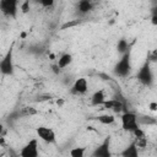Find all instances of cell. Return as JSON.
Returning <instances> with one entry per match:
<instances>
[{
  "instance_id": "23",
  "label": "cell",
  "mask_w": 157,
  "mask_h": 157,
  "mask_svg": "<svg viewBox=\"0 0 157 157\" xmlns=\"http://www.w3.org/2000/svg\"><path fill=\"white\" fill-rule=\"evenodd\" d=\"M75 25H77V22H70V23L67 22V23H65V25L63 26V29L66 28V27H72V26H75Z\"/></svg>"
},
{
  "instance_id": "21",
  "label": "cell",
  "mask_w": 157,
  "mask_h": 157,
  "mask_svg": "<svg viewBox=\"0 0 157 157\" xmlns=\"http://www.w3.org/2000/svg\"><path fill=\"white\" fill-rule=\"evenodd\" d=\"M37 112L33 109V108H23V112H22V114H25V115H31V114H36Z\"/></svg>"
},
{
  "instance_id": "12",
  "label": "cell",
  "mask_w": 157,
  "mask_h": 157,
  "mask_svg": "<svg viewBox=\"0 0 157 157\" xmlns=\"http://www.w3.org/2000/svg\"><path fill=\"white\" fill-rule=\"evenodd\" d=\"M92 9H93V4H92L91 0H80L78 4H77V10L81 15L88 13Z\"/></svg>"
},
{
  "instance_id": "8",
  "label": "cell",
  "mask_w": 157,
  "mask_h": 157,
  "mask_svg": "<svg viewBox=\"0 0 157 157\" xmlns=\"http://www.w3.org/2000/svg\"><path fill=\"white\" fill-rule=\"evenodd\" d=\"M109 147H110V137H105L104 141L93 151L92 156L94 157H109L110 156V151H109Z\"/></svg>"
},
{
  "instance_id": "14",
  "label": "cell",
  "mask_w": 157,
  "mask_h": 157,
  "mask_svg": "<svg viewBox=\"0 0 157 157\" xmlns=\"http://www.w3.org/2000/svg\"><path fill=\"white\" fill-rule=\"evenodd\" d=\"M71 63H72V55L69 54V53H65V54H63V55L59 58V60H58V66H59L60 69H65V67L69 66Z\"/></svg>"
},
{
  "instance_id": "20",
  "label": "cell",
  "mask_w": 157,
  "mask_h": 157,
  "mask_svg": "<svg viewBox=\"0 0 157 157\" xmlns=\"http://www.w3.org/2000/svg\"><path fill=\"white\" fill-rule=\"evenodd\" d=\"M132 134L135 135V137H136V139H140V137H145V132H144V131L140 129V126H139L137 129H135V130L132 131Z\"/></svg>"
},
{
  "instance_id": "18",
  "label": "cell",
  "mask_w": 157,
  "mask_h": 157,
  "mask_svg": "<svg viewBox=\"0 0 157 157\" xmlns=\"http://www.w3.org/2000/svg\"><path fill=\"white\" fill-rule=\"evenodd\" d=\"M39 2H40V5H42L43 7L49 9V7H52V6L54 5L55 0H39Z\"/></svg>"
},
{
  "instance_id": "9",
  "label": "cell",
  "mask_w": 157,
  "mask_h": 157,
  "mask_svg": "<svg viewBox=\"0 0 157 157\" xmlns=\"http://www.w3.org/2000/svg\"><path fill=\"white\" fill-rule=\"evenodd\" d=\"M88 90V83H87V80L85 77H80L77 78L74 85H72V88H71V92L74 94H85Z\"/></svg>"
},
{
  "instance_id": "4",
  "label": "cell",
  "mask_w": 157,
  "mask_h": 157,
  "mask_svg": "<svg viewBox=\"0 0 157 157\" xmlns=\"http://www.w3.org/2000/svg\"><path fill=\"white\" fill-rule=\"evenodd\" d=\"M121 128L125 131L132 132L135 129L139 128V121H137V115L132 112H125L121 115Z\"/></svg>"
},
{
  "instance_id": "3",
  "label": "cell",
  "mask_w": 157,
  "mask_h": 157,
  "mask_svg": "<svg viewBox=\"0 0 157 157\" xmlns=\"http://www.w3.org/2000/svg\"><path fill=\"white\" fill-rule=\"evenodd\" d=\"M136 77L139 80V82L142 83L144 86H151L153 83V74H152V70H151L150 60H146L142 64V66L140 67Z\"/></svg>"
},
{
  "instance_id": "26",
  "label": "cell",
  "mask_w": 157,
  "mask_h": 157,
  "mask_svg": "<svg viewBox=\"0 0 157 157\" xmlns=\"http://www.w3.org/2000/svg\"><path fill=\"white\" fill-rule=\"evenodd\" d=\"M2 131H4V126H2V124H0V135H1Z\"/></svg>"
},
{
  "instance_id": "19",
  "label": "cell",
  "mask_w": 157,
  "mask_h": 157,
  "mask_svg": "<svg viewBox=\"0 0 157 157\" xmlns=\"http://www.w3.org/2000/svg\"><path fill=\"white\" fill-rule=\"evenodd\" d=\"M21 11L22 13H27L29 11V0H25L21 5Z\"/></svg>"
},
{
  "instance_id": "1",
  "label": "cell",
  "mask_w": 157,
  "mask_h": 157,
  "mask_svg": "<svg viewBox=\"0 0 157 157\" xmlns=\"http://www.w3.org/2000/svg\"><path fill=\"white\" fill-rule=\"evenodd\" d=\"M131 71V50L130 48L121 54V58L114 66V74L119 77H128Z\"/></svg>"
},
{
  "instance_id": "17",
  "label": "cell",
  "mask_w": 157,
  "mask_h": 157,
  "mask_svg": "<svg viewBox=\"0 0 157 157\" xmlns=\"http://www.w3.org/2000/svg\"><path fill=\"white\" fill-rule=\"evenodd\" d=\"M85 151H86L85 147H75L70 151V156H72V157H83Z\"/></svg>"
},
{
  "instance_id": "10",
  "label": "cell",
  "mask_w": 157,
  "mask_h": 157,
  "mask_svg": "<svg viewBox=\"0 0 157 157\" xmlns=\"http://www.w3.org/2000/svg\"><path fill=\"white\" fill-rule=\"evenodd\" d=\"M102 105H103L105 109L113 110V112H115V113L121 112V110L124 109V103H123L121 101H119V99H108V101L105 99Z\"/></svg>"
},
{
  "instance_id": "6",
  "label": "cell",
  "mask_w": 157,
  "mask_h": 157,
  "mask_svg": "<svg viewBox=\"0 0 157 157\" xmlns=\"http://www.w3.org/2000/svg\"><path fill=\"white\" fill-rule=\"evenodd\" d=\"M36 131H37V136L42 141H44L47 144H55L56 137H55V132L53 129H50L48 126H38L36 129Z\"/></svg>"
},
{
  "instance_id": "7",
  "label": "cell",
  "mask_w": 157,
  "mask_h": 157,
  "mask_svg": "<svg viewBox=\"0 0 157 157\" xmlns=\"http://www.w3.org/2000/svg\"><path fill=\"white\" fill-rule=\"evenodd\" d=\"M20 155L22 157H38V140L31 139L21 150Z\"/></svg>"
},
{
  "instance_id": "11",
  "label": "cell",
  "mask_w": 157,
  "mask_h": 157,
  "mask_svg": "<svg viewBox=\"0 0 157 157\" xmlns=\"http://www.w3.org/2000/svg\"><path fill=\"white\" fill-rule=\"evenodd\" d=\"M104 101H105V94H104L103 90L96 91L91 97V104L92 105H102Z\"/></svg>"
},
{
  "instance_id": "25",
  "label": "cell",
  "mask_w": 157,
  "mask_h": 157,
  "mask_svg": "<svg viewBox=\"0 0 157 157\" xmlns=\"http://www.w3.org/2000/svg\"><path fill=\"white\" fill-rule=\"evenodd\" d=\"M152 25H155V26L157 25V16H156V15L152 16Z\"/></svg>"
},
{
  "instance_id": "13",
  "label": "cell",
  "mask_w": 157,
  "mask_h": 157,
  "mask_svg": "<svg viewBox=\"0 0 157 157\" xmlns=\"http://www.w3.org/2000/svg\"><path fill=\"white\" fill-rule=\"evenodd\" d=\"M121 155H123L124 157H137V156H139V151H137V146H136L135 141L131 142V144L121 152Z\"/></svg>"
},
{
  "instance_id": "27",
  "label": "cell",
  "mask_w": 157,
  "mask_h": 157,
  "mask_svg": "<svg viewBox=\"0 0 157 157\" xmlns=\"http://www.w3.org/2000/svg\"><path fill=\"white\" fill-rule=\"evenodd\" d=\"M25 37H26V33H25V32H23V33H21V38H25Z\"/></svg>"
},
{
  "instance_id": "22",
  "label": "cell",
  "mask_w": 157,
  "mask_h": 157,
  "mask_svg": "<svg viewBox=\"0 0 157 157\" xmlns=\"http://www.w3.org/2000/svg\"><path fill=\"white\" fill-rule=\"evenodd\" d=\"M148 108H150V110L156 112V110H157V103H156V102H151V103L148 104Z\"/></svg>"
},
{
  "instance_id": "2",
  "label": "cell",
  "mask_w": 157,
  "mask_h": 157,
  "mask_svg": "<svg viewBox=\"0 0 157 157\" xmlns=\"http://www.w3.org/2000/svg\"><path fill=\"white\" fill-rule=\"evenodd\" d=\"M13 43L7 49L4 58L0 60V72L4 76H12L13 75Z\"/></svg>"
},
{
  "instance_id": "15",
  "label": "cell",
  "mask_w": 157,
  "mask_h": 157,
  "mask_svg": "<svg viewBox=\"0 0 157 157\" xmlns=\"http://www.w3.org/2000/svg\"><path fill=\"white\" fill-rule=\"evenodd\" d=\"M96 119L103 125H110L115 121V118L113 114H101V115L96 117Z\"/></svg>"
},
{
  "instance_id": "16",
  "label": "cell",
  "mask_w": 157,
  "mask_h": 157,
  "mask_svg": "<svg viewBox=\"0 0 157 157\" xmlns=\"http://www.w3.org/2000/svg\"><path fill=\"white\" fill-rule=\"evenodd\" d=\"M117 49H118V52H119L120 54H123L124 52H126V50L129 49V43H128V40L124 39V38L119 39L118 45H117Z\"/></svg>"
},
{
  "instance_id": "5",
  "label": "cell",
  "mask_w": 157,
  "mask_h": 157,
  "mask_svg": "<svg viewBox=\"0 0 157 157\" xmlns=\"http://www.w3.org/2000/svg\"><path fill=\"white\" fill-rule=\"evenodd\" d=\"M18 0H0V11L9 17L15 18L17 15Z\"/></svg>"
},
{
  "instance_id": "24",
  "label": "cell",
  "mask_w": 157,
  "mask_h": 157,
  "mask_svg": "<svg viewBox=\"0 0 157 157\" xmlns=\"http://www.w3.org/2000/svg\"><path fill=\"white\" fill-rule=\"evenodd\" d=\"M52 69H53V71H54L55 74H59V71H60V67L58 66V64H56V65H53Z\"/></svg>"
}]
</instances>
